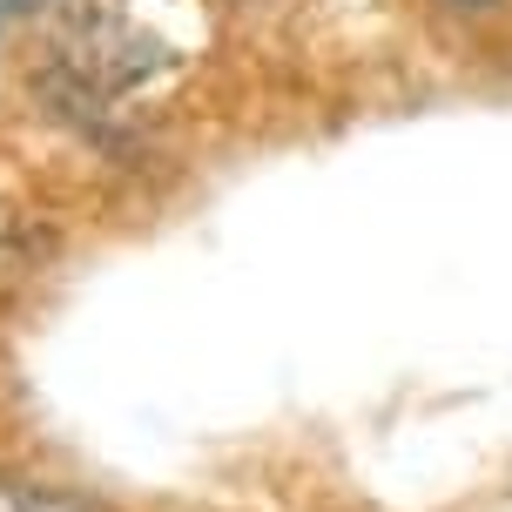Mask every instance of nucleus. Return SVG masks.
Masks as SVG:
<instances>
[{
	"label": "nucleus",
	"mask_w": 512,
	"mask_h": 512,
	"mask_svg": "<svg viewBox=\"0 0 512 512\" xmlns=\"http://www.w3.org/2000/svg\"><path fill=\"white\" fill-rule=\"evenodd\" d=\"M0 512H102L68 486H41V479H0Z\"/></svg>",
	"instance_id": "nucleus-1"
},
{
	"label": "nucleus",
	"mask_w": 512,
	"mask_h": 512,
	"mask_svg": "<svg viewBox=\"0 0 512 512\" xmlns=\"http://www.w3.org/2000/svg\"><path fill=\"white\" fill-rule=\"evenodd\" d=\"M7 250H14V216L0 209V263H7Z\"/></svg>",
	"instance_id": "nucleus-3"
},
{
	"label": "nucleus",
	"mask_w": 512,
	"mask_h": 512,
	"mask_svg": "<svg viewBox=\"0 0 512 512\" xmlns=\"http://www.w3.org/2000/svg\"><path fill=\"white\" fill-rule=\"evenodd\" d=\"M438 7H452V14H472V21H479V14H499L506 0H438Z\"/></svg>",
	"instance_id": "nucleus-2"
}]
</instances>
